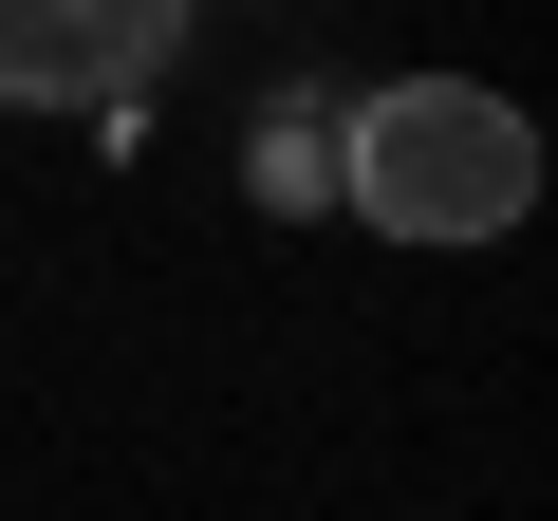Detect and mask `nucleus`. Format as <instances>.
<instances>
[{
    "label": "nucleus",
    "instance_id": "f257e3e1",
    "mask_svg": "<svg viewBox=\"0 0 558 521\" xmlns=\"http://www.w3.org/2000/svg\"><path fill=\"white\" fill-rule=\"evenodd\" d=\"M336 186H354V223L373 242H502L521 205H539V131H521V94H484V75H410V94H373L354 131H336Z\"/></svg>",
    "mask_w": 558,
    "mask_h": 521
},
{
    "label": "nucleus",
    "instance_id": "f03ea898",
    "mask_svg": "<svg viewBox=\"0 0 558 521\" xmlns=\"http://www.w3.org/2000/svg\"><path fill=\"white\" fill-rule=\"evenodd\" d=\"M186 38V0H0V94L20 112H112Z\"/></svg>",
    "mask_w": 558,
    "mask_h": 521
}]
</instances>
